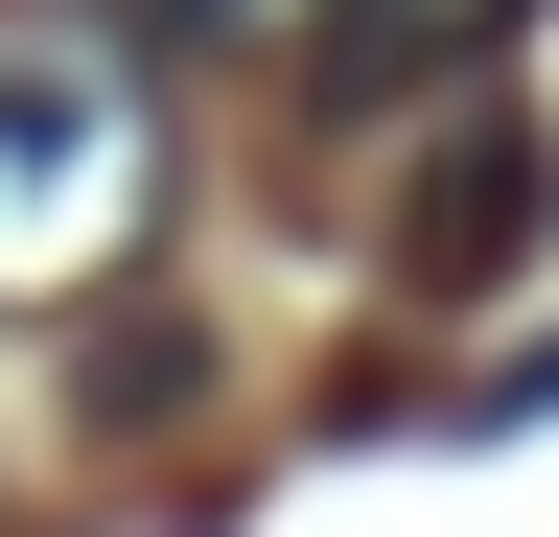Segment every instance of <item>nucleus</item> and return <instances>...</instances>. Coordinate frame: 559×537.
I'll return each instance as SVG.
<instances>
[{
	"label": "nucleus",
	"mask_w": 559,
	"mask_h": 537,
	"mask_svg": "<svg viewBox=\"0 0 559 537\" xmlns=\"http://www.w3.org/2000/svg\"><path fill=\"white\" fill-rule=\"evenodd\" d=\"M164 24H304V0H164Z\"/></svg>",
	"instance_id": "nucleus-3"
},
{
	"label": "nucleus",
	"mask_w": 559,
	"mask_h": 537,
	"mask_svg": "<svg viewBox=\"0 0 559 537\" xmlns=\"http://www.w3.org/2000/svg\"><path fill=\"white\" fill-rule=\"evenodd\" d=\"M536 0H304V94L326 117H396V94H466Z\"/></svg>",
	"instance_id": "nucleus-2"
},
{
	"label": "nucleus",
	"mask_w": 559,
	"mask_h": 537,
	"mask_svg": "<svg viewBox=\"0 0 559 537\" xmlns=\"http://www.w3.org/2000/svg\"><path fill=\"white\" fill-rule=\"evenodd\" d=\"M164 234V71L117 0H0V304H94Z\"/></svg>",
	"instance_id": "nucleus-1"
}]
</instances>
